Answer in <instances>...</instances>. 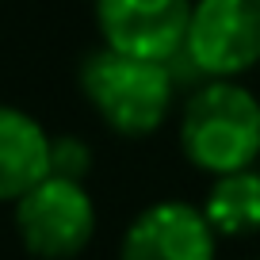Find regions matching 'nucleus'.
<instances>
[{
    "instance_id": "nucleus-1",
    "label": "nucleus",
    "mask_w": 260,
    "mask_h": 260,
    "mask_svg": "<svg viewBox=\"0 0 260 260\" xmlns=\"http://www.w3.org/2000/svg\"><path fill=\"white\" fill-rule=\"evenodd\" d=\"M180 149L211 176L252 169L260 157V100L241 81H203L180 111Z\"/></svg>"
},
{
    "instance_id": "nucleus-2",
    "label": "nucleus",
    "mask_w": 260,
    "mask_h": 260,
    "mask_svg": "<svg viewBox=\"0 0 260 260\" xmlns=\"http://www.w3.org/2000/svg\"><path fill=\"white\" fill-rule=\"evenodd\" d=\"M81 88L92 111L115 134L146 138L169 122L176 100V73L172 61H149L100 46L81 65Z\"/></svg>"
},
{
    "instance_id": "nucleus-3",
    "label": "nucleus",
    "mask_w": 260,
    "mask_h": 260,
    "mask_svg": "<svg viewBox=\"0 0 260 260\" xmlns=\"http://www.w3.org/2000/svg\"><path fill=\"white\" fill-rule=\"evenodd\" d=\"M187 61L207 81H237L260 65V0H191L184 50Z\"/></svg>"
},
{
    "instance_id": "nucleus-4",
    "label": "nucleus",
    "mask_w": 260,
    "mask_h": 260,
    "mask_svg": "<svg viewBox=\"0 0 260 260\" xmlns=\"http://www.w3.org/2000/svg\"><path fill=\"white\" fill-rule=\"evenodd\" d=\"M16 230L31 256L73 260L96 234V203L81 180L50 172L23 199H16Z\"/></svg>"
},
{
    "instance_id": "nucleus-5",
    "label": "nucleus",
    "mask_w": 260,
    "mask_h": 260,
    "mask_svg": "<svg viewBox=\"0 0 260 260\" xmlns=\"http://www.w3.org/2000/svg\"><path fill=\"white\" fill-rule=\"evenodd\" d=\"M191 0H96V27L107 50L172 61L184 50Z\"/></svg>"
},
{
    "instance_id": "nucleus-6",
    "label": "nucleus",
    "mask_w": 260,
    "mask_h": 260,
    "mask_svg": "<svg viewBox=\"0 0 260 260\" xmlns=\"http://www.w3.org/2000/svg\"><path fill=\"white\" fill-rule=\"evenodd\" d=\"M218 234L211 230L203 207L165 199L153 203L126 226L119 260H214Z\"/></svg>"
},
{
    "instance_id": "nucleus-7",
    "label": "nucleus",
    "mask_w": 260,
    "mask_h": 260,
    "mask_svg": "<svg viewBox=\"0 0 260 260\" xmlns=\"http://www.w3.org/2000/svg\"><path fill=\"white\" fill-rule=\"evenodd\" d=\"M50 134L39 119L0 104V203H16L50 176Z\"/></svg>"
},
{
    "instance_id": "nucleus-8",
    "label": "nucleus",
    "mask_w": 260,
    "mask_h": 260,
    "mask_svg": "<svg viewBox=\"0 0 260 260\" xmlns=\"http://www.w3.org/2000/svg\"><path fill=\"white\" fill-rule=\"evenodd\" d=\"M203 214L218 237L260 234V172L241 169V172H230V176H214Z\"/></svg>"
},
{
    "instance_id": "nucleus-9",
    "label": "nucleus",
    "mask_w": 260,
    "mask_h": 260,
    "mask_svg": "<svg viewBox=\"0 0 260 260\" xmlns=\"http://www.w3.org/2000/svg\"><path fill=\"white\" fill-rule=\"evenodd\" d=\"M50 172L81 180L88 172V149H84V142H77V138H54L50 142Z\"/></svg>"
},
{
    "instance_id": "nucleus-10",
    "label": "nucleus",
    "mask_w": 260,
    "mask_h": 260,
    "mask_svg": "<svg viewBox=\"0 0 260 260\" xmlns=\"http://www.w3.org/2000/svg\"><path fill=\"white\" fill-rule=\"evenodd\" d=\"M256 260H260V256H256Z\"/></svg>"
}]
</instances>
